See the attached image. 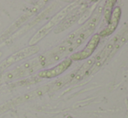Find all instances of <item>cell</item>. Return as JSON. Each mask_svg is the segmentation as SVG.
<instances>
[{"label":"cell","mask_w":128,"mask_h":118,"mask_svg":"<svg viewBox=\"0 0 128 118\" xmlns=\"http://www.w3.org/2000/svg\"><path fill=\"white\" fill-rule=\"evenodd\" d=\"M38 51H39L38 46L32 45V46H29L27 48H25L23 50L14 53V54H12V56H10L9 57H7L5 60H4L0 64V72H3L8 67L12 66L15 63H18V62L21 61V60H24V59L27 58V57L32 56V55L38 53Z\"/></svg>","instance_id":"cell-3"},{"label":"cell","mask_w":128,"mask_h":118,"mask_svg":"<svg viewBox=\"0 0 128 118\" xmlns=\"http://www.w3.org/2000/svg\"><path fill=\"white\" fill-rule=\"evenodd\" d=\"M2 57V52H1V51H0V57Z\"/></svg>","instance_id":"cell-10"},{"label":"cell","mask_w":128,"mask_h":118,"mask_svg":"<svg viewBox=\"0 0 128 118\" xmlns=\"http://www.w3.org/2000/svg\"><path fill=\"white\" fill-rule=\"evenodd\" d=\"M116 4V1H106L105 5H104V16H105V19L106 22L109 23L110 18L112 15V7Z\"/></svg>","instance_id":"cell-9"},{"label":"cell","mask_w":128,"mask_h":118,"mask_svg":"<svg viewBox=\"0 0 128 118\" xmlns=\"http://www.w3.org/2000/svg\"><path fill=\"white\" fill-rule=\"evenodd\" d=\"M71 7L72 6L70 5V6L66 7L65 9L63 10V11H61L60 12H58V13L57 15H55V16L53 17V18H51V20L49 21L48 23L46 24L45 25H44L41 29L38 30L36 32V34H35L34 36L31 38L30 42H29V45L30 46L36 45V43H38V42L40 41L43 37H45V36L46 35L50 32L51 30L54 27L55 25L57 24L59 21H61L64 17L66 16V14L71 11Z\"/></svg>","instance_id":"cell-2"},{"label":"cell","mask_w":128,"mask_h":118,"mask_svg":"<svg viewBox=\"0 0 128 118\" xmlns=\"http://www.w3.org/2000/svg\"><path fill=\"white\" fill-rule=\"evenodd\" d=\"M67 118H72V117H71V116H68V117H67Z\"/></svg>","instance_id":"cell-11"},{"label":"cell","mask_w":128,"mask_h":118,"mask_svg":"<svg viewBox=\"0 0 128 118\" xmlns=\"http://www.w3.org/2000/svg\"><path fill=\"white\" fill-rule=\"evenodd\" d=\"M71 63H72V61L70 58L65 59L64 61H62L60 64H58L57 66H55L54 68L38 72V76L41 78H53V77H56L66 71L67 69L71 65Z\"/></svg>","instance_id":"cell-6"},{"label":"cell","mask_w":128,"mask_h":118,"mask_svg":"<svg viewBox=\"0 0 128 118\" xmlns=\"http://www.w3.org/2000/svg\"><path fill=\"white\" fill-rule=\"evenodd\" d=\"M49 86H44V87H40V88H37L35 90H32L31 92L27 94H25V95H21L19 97H17L16 99L11 101V102H7L6 104H4L3 106L0 107V112H4L5 110H8V109H12L14 106H17L18 104H21L25 102H27L29 100H32L33 98H36L38 96H40V95H44L45 93H46L49 89Z\"/></svg>","instance_id":"cell-4"},{"label":"cell","mask_w":128,"mask_h":118,"mask_svg":"<svg viewBox=\"0 0 128 118\" xmlns=\"http://www.w3.org/2000/svg\"><path fill=\"white\" fill-rule=\"evenodd\" d=\"M100 41V36H98V34H95L91 36V38L90 39V41L86 44L85 48L83 50L79 51L78 53H74L71 56L70 59L71 61H79V60H84L86 59L91 56V54L94 52V50H96L97 46H98V43Z\"/></svg>","instance_id":"cell-5"},{"label":"cell","mask_w":128,"mask_h":118,"mask_svg":"<svg viewBox=\"0 0 128 118\" xmlns=\"http://www.w3.org/2000/svg\"><path fill=\"white\" fill-rule=\"evenodd\" d=\"M41 67H43L41 57H38V58L32 59L30 62H28L23 65L18 66L16 70H13V71L5 74L0 77V81H1V79L3 81H9V80H13L15 78H18V77H22L25 76L30 75Z\"/></svg>","instance_id":"cell-1"},{"label":"cell","mask_w":128,"mask_h":118,"mask_svg":"<svg viewBox=\"0 0 128 118\" xmlns=\"http://www.w3.org/2000/svg\"><path fill=\"white\" fill-rule=\"evenodd\" d=\"M94 61H95V58L90 59L89 61L86 62V63H85V64L81 67V69H80L79 71L76 73V75L74 76V77H73V79H72L73 82H77V81H78V80L81 79V78L84 77V75L86 74V71L89 70L90 67H91V64H93Z\"/></svg>","instance_id":"cell-8"},{"label":"cell","mask_w":128,"mask_h":118,"mask_svg":"<svg viewBox=\"0 0 128 118\" xmlns=\"http://www.w3.org/2000/svg\"><path fill=\"white\" fill-rule=\"evenodd\" d=\"M120 16H121V9L120 7H115L113 8L112 12V15H111V18H110L109 23H108V26L106 28L102 30V31L98 34V36H107L109 35L112 34L113 32L115 31V30L118 27V24H119V19H120Z\"/></svg>","instance_id":"cell-7"}]
</instances>
